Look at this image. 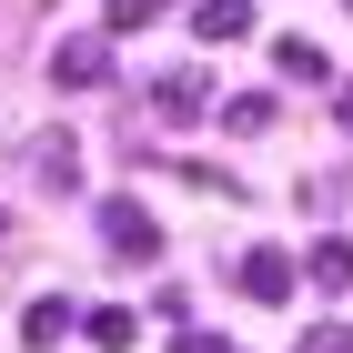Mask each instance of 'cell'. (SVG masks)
<instances>
[{
  "label": "cell",
  "mask_w": 353,
  "mask_h": 353,
  "mask_svg": "<svg viewBox=\"0 0 353 353\" xmlns=\"http://www.w3.org/2000/svg\"><path fill=\"white\" fill-rule=\"evenodd\" d=\"M222 132H272V91H243V101H222Z\"/></svg>",
  "instance_id": "8fae6325"
},
{
  "label": "cell",
  "mask_w": 353,
  "mask_h": 353,
  "mask_svg": "<svg viewBox=\"0 0 353 353\" xmlns=\"http://www.w3.org/2000/svg\"><path fill=\"white\" fill-rule=\"evenodd\" d=\"M303 353H353V323H313V333H303Z\"/></svg>",
  "instance_id": "4fadbf2b"
},
{
  "label": "cell",
  "mask_w": 353,
  "mask_h": 353,
  "mask_svg": "<svg viewBox=\"0 0 353 353\" xmlns=\"http://www.w3.org/2000/svg\"><path fill=\"white\" fill-rule=\"evenodd\" d=\"M272 71H283V81H333V61H323V41H272Z\"/></svg>",
  "instance_id": "ba28073f"
},
{
  "label": "cell",
  "mask_w": 353,
  "mask_h": 353,
  "mask_svg": "<svg viewBox=\"0 0 353 353\" xmlns=\"http://www.w3.org/2000/svg\"><path fill=\"white\" fill-rule=\"evenodd\" d=\"M51 81L61 91H101L111 81V41H61V51H51Z\"/></svg>",
  "instance_id": "3957f363"
},
{
  "label": "cell",
  "mask_w": 353,
  "mask_h": 353,
  "mask_svg": "<svg viewBox=\"0 0 353 353\" xmlns=\"http://www.w3.org/2000/svg\"><path fill=\"white\" fill-rule=\"evenodd\" d=\"M192 30H202V41H243V30H252V0H192Z\"/></svg>",
  "instance_id": "9c48e42d"
},
{
  "label": "cell",
  "mask_w": 353,
  "mask_h": 353,
  "mask_svg": "<svg viewBox=\"0 0 353 353\" xmlns=\"http://www.w3.org/2000/svg\"><path fill=\"white\" fill-rule=\"evenodd\" d=\"M232 283H243V303H283V293L303 283V263H293L283 243H252L243 263H232Z\"/></svg>",
  "instance_id": "7a4b0ae2"
},
{
  "label": "cell",
  "mask_w": 353,
  "mask_h": 353,
  "mask_svg": "<svg viewBox=\"0 0 353 353\" xmlns=\"http://www.w3.org/2000/svg\"><path fill=\"white\" fill-rule=\"evenodd\" d=\"M162 21V0H111V30H152Z\"/></svg>",
  "instance_id": "7c38bea8"
},
{
  "label": "cell",
  "mask_w": 353,
  "mask_h": 353,
  "mask_svg": "<svg viewBox=\"0 0 353 353\" xmlns=\"http://www.w3.org/2000/svg\"><path fill=\"white\" fill-rule=\"evenodd\" d=\"M81 333H91V343H101V353H132V313H121V303H101V313H81Z\"/></svg>",
  "instance_id": "30bf717a"
},
{
  "label": "cell",
  "mask_w": 353,
  "mask_h": 353,
  "mask_svg": "<svg viewBox=\"0 0 353 353\" xmlns=\"http://www.w3.org/2000/svg\"><path fill=\"white\" fill-rule=\"evenodd\" d=\"M333 111H343V132H353V81H333Z\"/></svg>",
  "instance_id": "9a60e30c"
},
{
  "label": "cell",
  "mask_w": 353,
  "mask_h": 353,
  "mask_svg": "<svg viewBox=\"0 0 353 353\" xmlns=\"http://www.w3.org/2000/svg\"><path fill=\"white\" fill-rule=\"evenodd\" d=\"M303 283H323V293H343V283H353V243H343V232H323V243L303 252Z\"/></svg>",
  "instance_id": "52a82bcc"
},
{
  "label": "cell",
  "mask_w": 353,
  "mask_h": 353,
  "mask_svg": "<svg viewBox=\"0 0 353 353\" xmlns=\"http://www.w3.org/2000/svg\"><path fill=\"white\" fill-rule=\"evenodd\" d=\"M71 333H81V313H71V303H61V293H41V303H30V313H21V343H30V353H51V343H71Z\"/></svg>",
  "instance_id": "5b68a950"
},
{
  "label": "cell",
  "mask_w": 353,
  "mask_h": 353,
  "mask_svg": "<svg viewBox=\"0 0 353 353\" xmlns=\"http://www.w3.org/2000/svg\"><path fill=\"white\" fill-rule=\"evenodd\" d=\"M30 172H41V192H81V141H71V132H41V141H30Z\"/></svg>",
  "instance_id": "277c9868"
},
{
  "label": "cell",
  "mask_w": 353,
  "mask_h": 353,
  "mask_svg": "<svg viewBox=\"0 0 353 353\" xmlns=\"http://www.w3.org/2000/svg\"><path fill=\"white\" fill-rule=\"evenodd\" d=\"M172 353H232V343H222V333H192V323H182V343H172Z\"/></svg>",
  "instance_id": "5bb4252c"
},
{
  "label": "cell",
  "mask_w": 353,
  "mask_h": 353,
  "mask_svg": "<svg viewBox=\"0 0 353 353\" xmlns=\"http://www.w3.org/2000/svg\"><path fill=\"white\" fill-rule=\"evenodd\" d=\"M202 101H212V81H202V71H162V81H152V111H162V121H192Z\"/></svg>",
  "instance_id": "8992f818"
},
{
  "label": "cell",
  "mask_w": 353,
  "mask_h": 353,
  "mask_svg": "<svg viewBox=\"0 0 353 353\" xmlns=\"http://www.w3.org/2000/svg\"><path fill=\"white\" fill-rule=\"evenodd\" d=\"M101 252L111 263H162V222L141 202H101Z\"/></svg>",
  "instance_id": "6da1fadb"
}]
</instances>
